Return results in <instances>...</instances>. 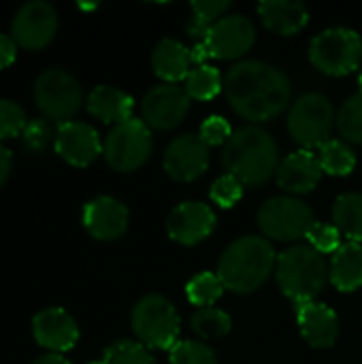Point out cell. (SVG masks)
I'll use <instances>...</instances> for the list:
<instances>
[{"instance_id": "836d02e7", "label": "cell", "mask_w": 362, "mask_h": 364, "mask_svg": "<svg viewBox=\"0 0 362 364\" xmlns=\"http://www.w3.org/2000/svg\"><path fill=\"white\" fill-rule=\"evenodd\" d=\"M26 126H28V115L23 107L15 100L0 98V141L21 136Z\"/></svg>"}, {"instance_id": "cb8c5ba5", "label": "cell", "mask_w": 362, "mask_h": 364, "mask_svg": "<svg viewBox=\"0 0 362 364\" xmlns=\"http://www.w3.org/2000/svg\"><path fill=\"white\" fill-rule=\"evenodd\" d=\"M329 279L339 292L362 288V243H344L331 260Z\"/></svg>"}, {"instance_id": "8fae6325", "label": "cell", "mask_w": 362, "mask_h": 364, "mask_svg": "<svg viewBox=\"0 0 362 364\" xmlns=\"http://www.w3.org/2000/svg\"><path fill=\"white\" fill-rule=\"evenodd\" d=\"M154 149L151 130L145 126L143 119H128L111 128L105 139V160L117 173H132L141 168Z\"/></svg>"}, {"instance_id": "d6986e66", "label": "cell", "mask_w": 362, "mask_h": 364, "mask_svg": "<svg viewBox=\"0 0 362 364\" xmlns=\"http://www.w3.org/2000/svg\"><path fill=\"white\" fill-rule=\"evenodd\" d=\"M322 173L324 171H322L318 156L312 154L309 149H299L280 162L275 179H277V186L288 196H301L318 188Z\"/></svg>"}, {"instance_id": "8992f818", "label": "cell", "mask_w": 362, "mask_h": 364, "mask_svg": "<svg viewBox=\"0 0 362 364\" xmlns=\"http://www.w3.org/2000/svg\"><path fill=\"white\" fill-rule=\"evenodd\" d=\"M256 43V28L245 15H224L215 21L207 34L190 49L192 62L205 64V60H237L245 55Z\"/></svg>"}, {"instance_id": "ab89813d", "label": "cell", "mask_w": 362, "mask_h": 364, "mask_svg": "<svg viewBox=\"0 0 362 364\" xmlns=\"http://www.w3.org/2000/svg\"><path fill=\"white\" fill-rule=\"evenodd\" d=\"M11 166H13L11 151L0 143V188L6 183V179H9V175H11Z\"/></svg>"}, {"instance_id": "b9f144b4", "label": "cell", "mask_w": 362, "mask_h": 364, "mask_svg": "<svg viewBox=\"0 0 362 364\" xmlns=\"http://www.w3.org/2000/svg\"><path fill=\"white\" fill-rule=\"evenodd\" d=\"M358 83H361V94H362V73H361V77H358Z\"/></svg>"}, {"instance_id": "7bdbcfd3", "label": "cell", "mask_w": 362, "mask_h": 364, "mask_svg": "<svg viewBox=\"0 0 362 364\" xmlns=\"http://www.w3.org/2000/svg\"><path fill=\"white\" fill-rule=\"evenodd\" d=\"M94 364H100V363H94Z\"/></svg>"}, {"instance_id": "277c9868", "label": "cell", "mask_w": 362, "mask_h": 364, "mask_svg": "<svg viewBox=\"0 0 362 364\" xmlns=\"http://www.w3.org/2000/svg\"><path fill=\"white\" fill-rule=\"evenodd\" d=\"M275 277L280 290L297 305L314 303L324 290L329 267L320 252L312 245H292L277 256Z\"/></svg>"}, {"instance_id": "f35d334b", "label": "cell", "mask_w": 362, "mask_h": 364, "mask_svg": "<svg viewBox=\"0 0 362 364\" xmlns=\"http://www.w3.org/2000/svg\"><path fill=\"white\" fill-rule=\"evenodd\" d=\"M17 58V43L9 34H0V70L11 66Z\"/></svg>"}, {"instance_id": "44dd1931", "label": "cell", "mask_w": 362, "mask_h": 364, "mask_svg": "<svg viewBox=\"0 0 362 364\" xmlns=\"http://www.w3.org/2000/svg\"><path fill=\"white\" fill-rule=\"evenodd\" d=\"M258 15L265 28L280 36H294L309 23V11L299 0L258 2Z\"/></svg>"}, {"instance_id": "4316f807", "label": "cell", "mask_w": 362, "mask_h": 364, "mask_svg": "<svg viewBox=\"0 0 362 364\" xmlns=\"http://www.w3.org/2000/svg\"><path fill=\"white\" fill-rule=\"evenodd\" d=\"M183 90L190 96V100H211L222 92V75L215 66L201 64L190 70Z\"/></svg>"}, {"instance_id": "7c38bea8", "label": "cell", "mask_w": 362, "mask_h": 364, "mask_svg": "<svg viewBox=\"0 0 362 364\" xmlns=\"http://www.w3.org/2000/svg\"><path fill=\"white\" fill-rule=\"evenodd\" d=\"M58 32V13L45 0H32L19 6L11 23V36L17 47L43 49Z\"/></svg>"}, {"instance_id": "3957f363", "label": "cell", "mask_w": 362, "mask_h": 364, "mask_svg": "<svg viewBox=\"0 0 362 364\" xmlns=\"http://www.w3.org/2000/svg\"><path fill=\"white\" fill-rule=\"evenodd\" d=\"M277 264L269 239L247 235L233 241L220 256L218 277L235 294H252L265 286Z\"/></svg>"}, {"instance_id": "5bb4252c", "label": "cell", "mask_w": 362, "mask_h": 364, "mask_svg": "<svg viewBox=\"0 0 362 364\" xmlns=\"http://www.w3.org/2000/svg\"><path fill=\"white\" fill-rule=\"evenodd\" d=\"M162 166L173 181H196L209 168V145L198 134H181L169 143Z\"/></svg>"}, {"instance_id": "30bf717a", "label": "cell", "mask_w": 362, "mask_h": 364, "mask_svg": "<svg viewBox=\"0 0 362 364\" xmlns=\"http://www.w3.org/2000/svg\"><path fill=\"white\" fill-rule=\"evenodd\" d=\"M34 102L49 122L66 124L73 122L75 113L81 109L83 92L70 73L62 68H49L43 70L34 81Z\"/></svg>"}, {"instance_id": "d6a6232c", "label": "cell", "mask_w": 362, "mask_h": 364, "mask_svg": "<svg viewBox=\"0 0 362 364\" xmlns=\"http://www.w3.org/2000/svg\"><path fill=\"white\" fill-rule=\"evenodd\" d=\"M171 364H218V354L213 348H209L203 341H179L171 354H169Z\"/></svg>"}, {"instance_id": "603a6c76", "label": "cell", "mask_w": 362, "mask_h": 364, "mask_svg": "<svg viewBox=\"0 0 362 364\" xmlns=\"http://www.w3.org/2000/svg\"><path fill=\"white\" fill-rule=\"evenodd\" d=\"M190 64H192V53L190 49L175 41V38H162L154 51H151V66L154 73L164 81V83H179L186 81L190 75Z\"/></svg>"}, {"instance_id": "7a4b0ae2", "label": "cell", "mask_w": 362, "mask_h": 364, "mask_svg": "<svg viewBox=\"0 0 362 364\" xmlns=\"http://www.w3.org/2000/svg\"><path fill=\"white\" fill-rule=\"evenodd\" d=\"M280 162L282 160L275 139L258 126L235 130L222 154L226 173L247 188L265 186L273 175H277Z\"/></svg>"}, {"instance_id": "4fadbf2b", "label": "cell", "mask_w": 362, "mask_h": 364, "mask_svg": "<svg viewBox=\"0 0 362 364\" xmlns=\"http://www.w3.org/2000/svg\"><path fill=\"white\" fill-rule=\"evenodd\" d=\"M190 111V96L183 87L175 83H162L151 87L143 102L141 113L147 128L154 130H173L177 128Z\"/></svg>"}, {"instance_id": "6da1fadb", "label": "cell", "mask_w": 362, "mask_h": 364, "mask_svg": "<svg viewBox=\"0 0 362 364\" xmlns=\"http://www.w3.org/2000/svg\"><path fill=\"white\" fill-rule=\"evenodd\" d=\"M224 94L237 115L252 124L280 117L292 102L288 75L262 60H241L224 77Z\"/></svg>"}, {"instance_id": "83f0119b", "label": "cell", "mask_w": 362, "mask_h": 364, "mask_svg": "<svg viewBox=\"0 0 362 364\" xmlns=\"http://www.w3.org/2000/svg\"><path fill=\"white\" fill-rule=\"evenodd\" d=\"M318 160L322 164V171L333 177H346L356 166V156L352 147L344 141H329L320 147Z\"/></svg>"}, {"instance_id": "484cf974", "label": "cell", "mask_w": 362, "mask_h": 364, "mask_svg": "<svg viewBox=\"0 0 362 364\" xmlns=\"http://www.w3.org/2000/svg\"><path fill=\"white\" fill-rule=\"evenodd\" d=\"M190 326L198 339L211 341V339L226 337L233 328V320L226 311H222L218 307H201L192 314Z\"/></svg>"}, {"instance_id": "8d00e7d4", "label": "cell", "mask_w": 362, "mask_h": 364, "mask_svg": "<svg viewBox=\"0 0 362 364\" xmlns=\"http://www.w3.org/2000/svg\"><path fill=\"white\" fill-rule=\"evenodd\" d=\"M309 239V245L320 252L322 256L324 254H335L339 247H341V232L335 228V224H322V222H316L307 235Z\"/></svg>"}, {"instance_id": "52a82bcc", "label": "cell", "mask_w": 362, "mask_h": 364, "mask_svg": "<svg viewBox=\"0 0 362 364\" xmlns=\"http://www.w3.org/2000/svg\"><path fill=\"white\" fill-rule=\"evenodd\" d=\"M309 62L331 77L350 75L362 64V36L350 28H329L312 41Z\"/></svg>"}, {"instance_id": "2e32d148", "label": "cell", "mask_w": 362, "mask_h": 364, "mask_svg": "<svg viewBox=\"0 0 362 364\" xmlns=\"http://www.w3.org/2000/svg\"><path fill=\"white\" fill-rule=\"evenodd\" d=\"M55 151L70 166H90L102 154V141L94 126L85 122H66L58 126L55 132Z\"/></svg>"}, {"instance_id": "ac0fdd59", "label": "cell", "mask_w": 362, "mask_h": 364, "mask_svg": "<svg viewBox=\"0 0 362 364\" xmlns=\"http://www.w3.org/2000/svg\"><path fill=\"white\" fill-rule=\"evenodd\" d=\"M130 213L113 196H96L83 207V226L98 241H115L128 228Z\"/></svg>"}, {"instance_id": "7402d4cb", "label": "cell", "mask_w": 362, "mask_h": 364, "mask_svg": "<svg viewBox=\"0 0 362 364\" xmlns=\"http://www.w3.org/2000/svg\"><path fill=\"white\" fill-rule=\"evenodd\" d=\"M85 107L90 111V115H94L96 119H100L102 124H124L128 119H132V109H134V100L130 94H126L119 87L113 85H96L87 100Z\"/></svg>"}, {"instance_id": "d590c367", "label": "cell", "mask_w": 362, "mask_h": 364, "mask_svg": "<svg viewBox=\"0 0 362 364\" xmlns=\"http://www.w3.org/2000/svg\"><path fill=\"white\" fill-rule=\"evenodd\" d=\"M243 183L239 181V179H235L233 175H222V177H218L215 181H213V186H211V190H209V196H211V200L215 203V205H220L222 209H230V207H235L239 200H241V196H243Z\"/></svg>"}, {"instance_id": "60d3db41", "label": "cell", "mask_w": 362, "mask_h": 364, "mask_svg": "<svg viewBox=\"0 0 362 364\" xmlns=\"http://www.w3.org/2000/svg\"><path fill=\"white\" fill-rule=\"evenodd\" d=\"M32 364H70L68 358H64L62 354H43V356H38L36 360Z\"/></svg>"}, {"instance_id": "1f68e13d", "label": "cell", "mask_w": 362, "mask_h": 364, "mask_svg": "<svg viewBox=\"0 0 362 364\" xmlns=\"http://www.w3.org/2000/svg\"><path fill=\"white\" fill-rule=\"evenodd\" d=\"M100 364H154V358L145 346L124 339L111 343L105 350Z\"/></svg>"}, {"instance_id": "9c48e42d", "label": "cell", "mask_w": 362, "mask_h": 364, "mask_svg": "<svg viewBox=\"0 0 362 364\" xmlns=\"http://www.w3.org/2000/svg\"><path fill=\"white\" fill-rule=\"evenodd\" d=\"M314 224L316 220L309 205L288 194L269 198L258 211V226L262 235L280 243L307 239Z\"/></svg>"}, {"instance_id": "4dcf8cb0", "label": "cell", "mask_w": 362, "mask_h": 364, "mask_svg": "<svg viewBox=\"0 0 362 364\" xmlns=\"http://www.w3.org/2000/svg\"><path fill=\"white\" fill-rule=\"evenodd\" d=\"M337 130L344 136V141L354 143V145H362V94H354L350 96L344 107L337 113Z\"/></svg>"}, {"instance_id": "e0dca14e", "label": "cell", "mask_w": 362, "mask_h": 364, "mask_svg": "<svg viewBox=\"0 0 362 364\" xmlns=\"http://www.w3.org/2000/svg\"><path fill=\"white\" fill-rule=\"evenodd\" d=\"M32 335L36 343L51 354H64L79 341L75 318L62 307H47L32 318Z\"/></svg>"}, {"instance_id": "d4e9b609", "label": "cell", "mask_w": 362, "mask_h": 364, "mask_svg": "<svg viewBox=\"0 0 362 364\" xmlns=\"http://www.w3.org/2000/svg\"><path fill=\"white\" fill-rule=\"evenodd\" d=\"M333 222L350 243H362V194H341L333 205Z\"/></svg>"}, {"instance_id": "ba28073f", "label": "cell", "mask_w": 362, "mask_h": 364, "mask_svg": "<svg viewBox=\"0 0 362 364\" xmlns=\"http://www.w3.org/2000/svg\"><path fill=\"white\" fill-rule=\"evenodd\" d=\"M335 119L333 102L320 92H309L292 102L288 111V130L301 147H322L331 141L329 136Z\"/></svg>"}, {"instance_id": "9a60e30c", "label": "cell", "mask_w": 362, "mask_h": 364, "mask_svg": "<svg viewBox=\"0 0 362 364\" xmlns=\"http://www.w3.org/2000/svg\"><path fill=\"white\" fill-rule=\"evenodd\" d=\"M218 218L213 209L198 200H188L177 205L166 218V232L169 237L186 247L198 245L209 239L215 230Z\"/></svg>"}, {"instance_id": "ffe728a7", "label": "cell", "mask_w": 362, "mask_h": 364, "mask_svg": "<svg viewBox=\"0 0 362 364\" xmlns=\"http://www.w3.org/2000/svg\"><path fill=\"white\" fill-rule=\"evenodd\" d=\"M297 322L303 339L316 350H329L339 337L337 314L324 303H305L297 307Z\"/></svg>"}, {"instance_id": "f546056e", "label": "cell", "mask_w": 362, "mask_h": 364, "mask_svg": "<svg viewBox=\"0 0 362 364\" xmlns=\"http://www.w3.org/2000/svg\"><path fill=\"white\" fill-rule=\"evenodd\" d=\"M224 284L218 277V273H198L196 277H192L186 286V294L188 301L192 305L201 307H213L220 296L224 294Z\"/></svg>"}, {"instance_id": "74e56055", "label": "cell", "mask_w": 362, "mask_h": 364, "mask_svg": "<svg viewBox=\"0 0 362 364\" xmlns=\"http://www.w3.org/2000/svg\"><path fill=\"white\" fill-rule=\"evenodd\" d=\"M198 136H201L209 147H215V145H226L228 139L233 136V130H230V124H228L224 117L211 115V117H207V119L201 124Z\"/></svg>"}, {"instance_id": "e575fe53", "label": "cell", "mask_w": 362, "mask_h": 364, "mask_svg": "<svg viewBox=\"0 0 362 364\" xmlns=\"http://www.w3.org/2000/svg\"><path fill=\"white\" fill-rule=\"evenodd\" d=\"M55 132L53 126L49 124V119H30L28 126L21 132V143L26 149L41 154L45 151L49 145H55Z\"/></svg>"}, {"instance_id": "f1b7e54d", "label": "cell", "mask_w": 362, "mask_h": 364, "mask_svg": "<svg viewBox=\"0 0 362 364\" xmlns=\"http://www.w3.org/2000/svg\"><path fill=\"white\" fill-rule=\"evenodd\" d=\"M230 9V2L228 0H201V2H192L190 4V11H192V19H190V26H188V32L190 36H194L196 41H201L207 30L220 21L226 11Z\"/></svg>"}, {"instance_id": "5b68a950", "label": "cell", "mask_w": 362, "mask_h": 364, "mask_svg": "<svg viewBox=\"0 0 362 364\" xmlns=\"http://www.w3.org/2000/svg\"><path fill=\"white\" fill-rule=\"evenodd\" d=\"M132 331L141 346L171 352L179 343L181 318L169 299L147 294L132 309Z\"/></svg>"}]
</instances>
